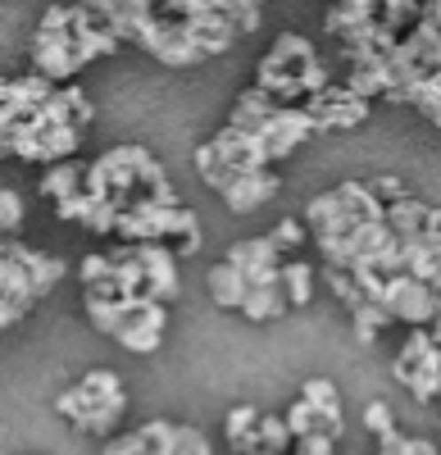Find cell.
I'll use <instances>...</instances> for the list:
<instances>
[{"instance_id":"6da1fadb","label":"cell","mask_w":441,"mask_h":455,"mask_svg":"<svg viewBox=\"0 0 441 455\" xmlns=\"http://www.w3.org/2000/svg\"><path fill=\"white\" fill-rule=\"evenodd\" d=\"M305 223L314 242H342L359 223H387V205L369 192V182H342L310 201Z\"/></svg>"},{"instance_id":"7a4b0ae2","label":"cell","mask_w":441,"mask_h":455,"mask_svg":"<svg viewBox=\"0 0 441 455\" xmlns=\"http://www.w3.org/2000/svg\"><path fill=\"white\" fill-rule=\"evenodd\" d=\"M314 46L305 42L301 32H282L278 42L269 46V55L255 64V87H264L278 105L301 100V68L314 64Z\"/></svg>"},{"instance_id":"3957f363","label":"cell","mask_w":441,"mask_h":455,"mask_svg":"<svg viewBox=\"0 0 441 455\" xmlns=\"http://www.w3.org/2000/svg\"><path fill=\"white\" fill-rule=\"evenodd\" d=\"M382 306L396 315V323H410V328H432L437 310H441V291H432L423 278L414 274H400L387 283Z\"/></svg>"},{"instance_id":"277c9868","label":"cell","mask_w":441,"mask_h":455,"mask_svg":"<svg viewBox=\"0 0 441 455\" xmlns=\"http://www.w3.org/2000/svg\"><path fill=\"white\" fill-rule=\"evenodd\" d=\"M224 259L250 278V287H282V264L287 259H282L273 237H246V242L228 246Z\"/></svg>"},{"instance_id":"5b68a950","label":"cell","mask_w":441,"mask_h":455,"mask_svg":"<svg viewBox=\"0 0 441 455\" xmlns=\"http://www.w3.org/2000/svg\"><path fill=\"white\" fill-rule=\"evenodd\" d=\"M369 105L374 100H359L355 92H346L342 83L327 87L323 96L305 100V109L314 114V128L319 132H337V128H359L364 119H369Z\"/></svg>"},{"instance_id":"8992f818","label":"cell","mask_w":441,"mask_h":455,"mask_svg":"<svg viewBox=\"0 0 441 455\" xmlns=\"http://www.w3.org/2000/svg\"><path fill=\"white\" fill-rule=\"evenodd\" d=\"M164 323H169V310H164V300H137L132 306V315H128V323H123V332L114 337L123 351H137V355H151V351H160V337H164Z\"/></svg>"},{"instance_id":"52a82bcc","label":"cell","mask_w":441,"mask_h":455,"mask_svg":"<svg viewBox=\"0 0 441 455\" xmlns=\"http://www.w3.org/2000/svg\"><path fill=\"white\" fill-rule=\"evenodd\" d=\"M36 287H32V274L28 264H19L14 255H0V323L14 328L32 306H36Z\"/></svg>"},{"instance_id":"ba28073f","label":"cell","mask_w":441,"mask_h":455,"mask_svg":"<svg viewBox=\"0 0 441 455\" xmlns=\"http://www.w3.org/2000/svg\"><path fill=\"white\" fill-rule=\"evenodd\" d=\"M310 132H319V128H314V114H310L305 105H282L273 119H269V128H264L260 141H264V150H269V160H287Z\"/></svg>"},{"instance_id":"9c48e42d","label":"cell","mask_w":441,"mask_h":455,"mask_svg":"<svg viewBox=\"0 0 441 455\" xmlns=\"http://www.w3.org/2000/svg\"><path fill=\"white\" fill-rule=\"evenodd\" d=\"M214 192L224 196L228 210L246 214V210L264 205V201L278 192V173H273V169H260V173H224V178L214 182Z\"/></svg>"},{"instance_id":"30bf717a","label":"cell","mask_w":441,"mask_h":455,"mask_svg":"<svg viewBox=\"0 0 441 455\" xmlns=\"http://www.w3.org/2000/svg\"><path fill=\"white\" fill-rule=\"evenodd\" d=\"M141 255V269H146V283H151V300H169L177 296V251H169L164 242H141L137 246Z\"/></svg>"},{"instance_id":"8fae6325","label":"cell","mask_w":441,"mask_h":455,"mask_svg":"<svg viewBox=\"0 0 441 455\" xmlns=\"http://www.w3.org/2000/svg\"><path fill=\"white\" fill-rule=\"evenodd\" d=\"M278 109H282V105H278L264 87H250V92H241V96L232 100L228 128H237V132H246V137H264V128H269V119H273Z\"/></svg>"},{"instance_id":"7c38bea8","label":"cell","mask_w":441,"mask_h":455,"mask_svg":"<svg viewBox=\"0 0 441 455\" xmlns=\"http://www.w3.org/2000/svg\"><path fill=\"white\" fill-rule=\"evenodd\" d=\"M55 92H59V83H51L46 73H28V78H10L5 87H0V114L42 109Z\"/></svg>"},{"instance_id":"4fadbf2b","label":"cell","mask_w":441,"mask_h":455,"mask_svg":"<svg viewBox=\"0 0 441 455\" xmlns=\"http://www.w3.org/2000/svg\"><path fill=\"white\" fill-rule=\"evenodd\" d=\"M301 396L319 410V424L333 433V437H342L346 433V414H342V392L327 383V378H305L301 383Z\"/></svg>"},{"instance_id":"5bb4252c","label":"cell","mask_w":441,"mask_h":455,"mask_svg":"<svg viewBox=\"0 0 441 455\" xmlns=\"http://www.w3.org/2000/svg\"><path fill=\"white\" fill-rule=\"evenodd\" d=\"M5 255H14L19 264H28V274H32V287H36V296H46L64 274H68V264L64 259H55V255H42V251H32V246H23V242H5Z\"/></svg>"},{"instance_id":"9a60e30c","label":"cell","mask_w":441,"mask_h":455,"mask_svg":"<svg viewBox=\"0 0 441 455\" xmlns=\"http://www.w3.org/2000/svg\"><path fill=\"white\" fill-rule=\"evenodd\" d=\"M209 296H214V306H224V310H246L250 278L241 269H232L228 259H218L214 269H209Z\"/></svg>"},{"instance_id":"2e32d148","label":"cell","mask_w":441,"mask_h":455,"mask_svg":"<svg viewBox=\"0 0 441 455\" xmlns=\"http://www.w3.org/2000/svg\"><path fill=\"white\" fill-rule=\"evenodd\" d=\"M78 192H87V169H83L78 160L51 164V169L42 173V196H46V201L64 205L68 196H78Z\"/></svg>"},{"instance_id":"e0dca14e","label":"cell","mask_w":441,"mask_h":455,"mask_svg":"<svg viewBox=\"0 0 441 455\" xmlns=\"http://www.w3.org/2000/svg\"><path fill=\"white\" fill-rule=\"evenodd\" d=\"M137 300H141V296H123V300H100V296H87V319H91V328H96V332L119 337Z\"/></svg>"},{"instance_id":"ac0fdd59","label":"cell","mask_w":441,"mask_h":455,"mask_svg":"<svg viewBox=\"0 0 441 455\" xmlns=\"http://www.w3.org/2000/svg\"><path fill=\"white\" fill-rule=\"evenodd\" d=\"M437 351V341H432V332L428 328H414L410 337H406V347H400V355H396V364H391V378L400 387H410V378H414V369L428 360Z\"/></svg>"},{"instance_id":"d6986e66","label":"cell","mask_w":441,"mask_h":455,"mask_svg":"<svg viewBox=\"0 0 441 455\" xmlns=\"http://www.w3.org/2000/svg\"><path fill=\"white\" fill-rule=\"evenodd\" d=\"M428 219H432V205H423V201H400V205H387V223H391V233L400 237V242H410V237H419L423 228H428Z\"/></svg>"},{"instance_id":"ffe728a7","label":"cell","mask_w":441,"mask_h":455,"mask_svg":"<svg viewBox=\"0 0 441 455\" xmlns=\"http://www.w3.org/2000/svg\"><path fill=\"white\" fill-rule=\"evenodd\" d=\"M291 310V300H287V291L282 287H250V300H246V319H255V323H269V319H282Z\"/></svg>"},{"instance_id":"44dd1931","label":"cell","mask_w":441,"mask_h":455,"mask_svg":"<svg viewBox=\"0 0 441 455\" xmlns=\"http://www.w3.org/2000/svg\"><path fill=\"white\" fill-rule=\"evenodd\" d=\"M350 323H355V341H359V347H374L378 332H382L387 323H396V315H391L387 306H378V300H364V306L350 315Z\"/></svg>"},{"instance_id":"7402d4cb","label":"cell","mask_w":441,"mask_h":455,"mask_svg":"<svg viewBox=\"0 0 441 455\" xmlns=\"http://www.w3.org/2000/svg\"><path fill=\"white\" fill-rule=\"evenodd\" d=\"M123 410H128V392L123 396H114V401H105V405H96L87 419L78 424V433H91V437H100V442H109V437H119L114 433V424L123 419Z\"/></svg>"},{"instance_id":"603a6c76","label":"cell","mask_w":441,"mask_h":455,"mask_svg":"<svg viewBox=\"0 0 441 455\" xmlns=\"http://www.w3.org/2000/svg\"><path fill=\"white\" fill-rule=\"evenodd\" d=\"M282 291H287L291 306H305V300H310V291H314V269H310L305 259H287V264H282Z\"/></svg>"},{"instance_id":"cb8c5ba5","label":"cell","mask_w":441,"mask_h":455,"mask_svg":"<svg viewBox=\"0 0 441 455\" xmlns=\"http://www.w3.org/2000/svg\"><path fill=\"white\" fill-rule=\"evenodd\" d=\"M374 14L369 10H364V5H355V0H337V5L333 10H327V19H323V28L327 32H333V36H350L355 28H364V23H369Z\"/></svg>"},{"instance_id":"d4e9b609","label":"cell","mask_w":441,"mask_h":455,"mask_svg":"<svg viewBox=\"0 0 441 455\" xmlns=\"http://www.w3.org/2000/svg\"><path fill=\"white\" fill-rule=\"evenodd\" d=\"M410 392H414V401H437L441 396V347L414 369V378H410Z\"/></svg>"},{"instance_id":"484cf974","label":"cell","mask_w":441,"mask_h":455,"mask_svg":"<svg viewBox=\"0 0 441 455\" xmlns=\"http://www.w3.org/2000/svg\"><path fill=\"white\" fill-rule=\"evenodd\" d=\"M260 437H264V451H273V455H291V451H296V433H291L287 414H264V419H260Z\"/></svg>"},{"instance_id":"4316f807","label":"cell","mask_w":441,"mask_h":455,"mask_svg":"<svg viewBox=\"0 0 441 455\" xmlns=\"http://www.w3.org/2000/svg\"><path fill=\"white\" fill-rule=\"evenodd\" d=\"M209 5L218 14H228L241 32H255L260 28V10H264V0H209Z\"/></svg>"},{"instance_id":"83f0119b","label":"cell","mask_w":441,"mask_h":455,"mask_svg":"<svg viewBox=\"0 0 441 455\" xmlns=\"http://www.w3.org/2000/svg\"><path fill=\"white\" fill-rule=\"evenodd\" d=\"M327 287H333V296L342 300L350 315L364 306V300H369V296H364V287L355 283V274H346V269H327Z\"/></svg>"},{"instance_id":"f1b7e54d","label":"cell","mask_w":441,"mask_h":455,"mask_svg":"<svg viewBox=\"0 0 441 455\" xmlns=\"http://www.w3.org/2000/svg\"><path fill=\"white\" fill-rule=\"evenodd\" d=\"M260 419H264V410H260V405H232V410H228V419H224L228 442H241L246 433H255V428H260Z\"/></svg>"},{"instance_id":"f546056e","label":"cell","mask_w":441,"mask_h":455,"mask_svg":"<svg viewBox=\"0 0 441 455\" xmlns=\"http://www.w3.org/2000/svg\"><path fill=\"white\" fill-rule=\"evenodd\" d=\"M287 424H291V433H296V442L323 428V424H319V410H314V405H310L305 396H301L296 405H287Z\"/></svg>"},{"instance_id":"4dcf8cb0","label":"cell","mask_w":441,"mask_h":455,"mask_svg":"<svg viewBox=\"0 0 441 455\" xmlns=\"http://www.w3.org/2000/svg\"><path fill=\"white\" fill-rule=\"evenodd\" d=\"M305 233H310V223H301V219H278V228H273V242H278V251H301L305 246Z\"/></svg>"},{"instance_id":"1f68e13d","label":"cell","mask_w":441,"mask_h":455,"mask_svg":"<svg viewBox=\"0 0 441 455\" xmlns=\"http://www.w3.org/2000/svg\"><path fill=\"white\" fill-rule=\"evenodd\" d=\"M369 192H374L382 205H400V201H410V187L400 182L396 173H378V178L369 182Z\"/></svg>"},{"instance_id":"d6a6232c","label":"cell","mask_w":441,"mask_h":455,"mask_svg":"<svg viewBox=\"0 0 441 455\" xmlns=\"http://www.w3.org/2000/svg\"><path fill=\"white\" fill-rule=\"evenodd\" d=\"M78 274H83V287H100V283L114 278V259H109V255H87L78 264Z\"/></svg>"},{"instance_id":"836d02e7","label":"cell","mask_w":441,"mask_h":455,"mask_svg":"<svg viewBox=\"0 0 441 455\" xmlns=\"http://www.w3.org/2000/svg\"><path fill=\"white\" fill-rule=\"evenodd\" d=\"M364 428H369L374 437H387V433H396L391 405H387V401H369V405H364Z\"/></svg>"},{"instance_id":"e575fe53","label":"cell","mask_w":441,"mask_h":455,"mask_svg":"<svg viewBox=\"0 0 441 455\" xmlns=\"http://www.w3.org/2000/svg\"><path fill=\"white\" fill-rule=\"evenodd\" d=\"M100 201L91 196V192H78V196H68L64 205H55V214L64 219V223H73V219H78V223H87L91 219V210H96Z\"/></svg>"},{"instance_id":"d590c367","label":"cell","mask_w":441,"mask_h":455,"mask_svg":"<svg viewBox=\"0 0 441 455\" xmlns=\"http://www.w3.org/2000/svg\"><path fill=\"white\" fill-rule=\"evenodd\" d=\"M19 223H23V196L14 192V187H5V192H0V228H5V233H19Z\"/></svg>"},{"instance_id":"8d00e7d4","label":"cell","mask_w":441,"mask_h":455,"mask_svg":"<svg viewBox=\"0 0 441 455\" xmlns=\"http://www.w3.org/2000/svg\"><path fill=\"white\" fill-rule=\"evenodd\" d=\"M100 455H151V446H146L141 433H119L100 446Z\"/></svg>"},{"instance_id":"74e56055","label":"cell","mask_w":441,"mask_h":455,"mask_svg":"<svg viewBox=\"0 0 441 455\" xmlns=\"http://www.w3.org/2000/svg\"><path fill=\"white\" fill-rule=\"evenodd\" d=\"M119 205H109V201H100L96 210H91V219H87V233H114L119 228Z\"/></svg>"},{"instance_id":"f35d334b","label":"cell","mask_w":441,"mask_h":455,"mask_svg":"<svg viewBox=\"0 0 441 455\" xmlns=\"http://www.w3.org/2000/svg\"><path fill=\"white\" fill-rule=\"evenodd\" d=\"M177 455H214L205 433L201 428H187V424H177Z\"/></svg>"},{"instance_id":"ab89813d","label":"cell","mask_w":441,"mask_h":455,"mask_svg":"<svg viewBox=\"0 0 441 455\" xmlns=\"http://www.w3.org/2000/svg\"><path fill=\"white\" fill-rule=\"evenodd\" d=\"M333 442H337L333 433H327V428H319V433L301 437V442H296V451H301V455H337V446H333Z\"/></svg>"},{"instance_id":"60d3db41","label":"cell","mask_w":441,"mask_h":455,"mask_svg":"<svg viewBox=\"0 0 441 455\" xmlns=\"http://www.w3.org/2000/svg\"><path fill=\"white\" fill-rule=\"evenodd\" d=\"M68 100H73V119H78V128H87V124H91V100H87V92L68 83Z\"/></svg>"},{"instance_id":"b9f144b4","label":"cell","mask_w":441,"mask_h":455,"mask_svg":"<svg viewBox=\"0 0 441 455\" xmlns=\"http://www.w3.org/2000/svg\"><path fill=\"white\" fill-rule=\"evenodd\" d=\"M378 455H410V437L406 433H387V437H378Z\"/></svg>"},{"instance_id":"7bdbcfd3","label":"cell","mask_w":441,"mask_h":455,"mask_svg":"<svg viewBox=\"0 0 441 455\" xmlns=\"http://www.w3.org/2000/svg\"><path fill=\"white\" fill-rule=\"evenodd\" d=\"M410 455H441V446L428 437H410Z\"/></svg>"},{"instance_id":"ee69618b","label":"cell","mask_w":441,"mask_h":455,"mask_svg":"<svg viewBox=\"0 0 441 455\" xmlns=\"http://www.w3.org/2000/svg\"><path fill=\"white\" fill-rule=\"evenodd\" d=\"M423 19H428V23L441 32V0H428V5H423Z\"/></svg>"},{"instance_id":"f6af8a7d","label":"cell","mask_w":441,"mask_h":455,"mask_svg":"<svg viewBox=\"0 0 441 455\" xmlns=\"http://www.w3.org/2000/svg\"><path fill=\"white\" fill-rule=\"evenodd\" d=\"M428 332H432V341L441 347V310H437V319H432V328H428Z\"/></svg>"}]
</instances>
